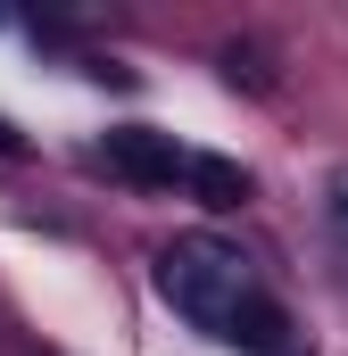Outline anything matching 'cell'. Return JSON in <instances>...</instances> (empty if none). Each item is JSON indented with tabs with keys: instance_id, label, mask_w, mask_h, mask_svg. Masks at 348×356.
Wrapping results in <instances>:
<instances>
[{
	"instance_id": "6da1fadb",
	"label": "cell",
	"mask_w": 348,
	"mask_h": 356,
	"mask_svg": "<svg viewBox=\"0 0 348 356\" xmlns=\"http://www.w3.org/2000/svg\"><path fill=\"white\" fill-rule=\"evenodd\" d=\"M158 290H166V307L182 323H199V332H216L224 340V323L258 298V282H249V257L232 249V241H216V232H182L158 249Z\"/></svg>"
},
{
	"instance_id": "7a4b0ae2",
	"label": "cell",
	"mask_w": 348,
	"mask_h": 356,
	"mask_svg": "<svg viewBox=\"0 0 348 356\" xmlns=\"http://www.w3.org/2000/svg\"><path fill=\"white\" fill-rule=\"evenodd\" d=\"M108 175L141 182V191H166V182H182V175H191V149H174V133L125 124V133H108Z\"/></svg>"
},
{
	"instance_id": "3957f363",
	"label": "cell",
	"mask_w": 348,
	"mask_h": 356,
	"mask_svg": "<svg viewBox=\"0 0 348 356\" xmlns=\"http://www.w3.org/2000/svg\"><path fill=\"white\" fill-rule=\"evenodd\" d=\"M224 348H249V356H282L290 348V315H282V307H274V298H249V307H241V315H232V323H224Z\"/></svg>"
},
{
	"instance_id": "277c9868",
	"label": "cell",
	"mask_w": 348,
	"mask_h": 356,
	"mask_svg": "<svg viewBox=\"0 0 348 356\" xmlns=\"http://www.w3.org/2000/svg\"><path fill=\"white\" fill-rule=\"evenodd\" d=\"M191 191H199V207H241L249 199V166H232V158H216V149H191Z\"/></svg>"
},
{
	"instance_id": "5b68a950",
	"label": "cell",
	"mask_w": 348,
	"mask_h": 356,
	"mask_svg": "<svg viewBox=\"0 0 348 356\" xmlns=\"http://www.w3.org/2000/svg\"><path fill=\"white\" fill-rule=\"evenodd\" d=\"M332 216H340V224H348V166H340V175H332Z\"/></svg>"
},
{
	"instance_id": "8992f818",
	"label": "cell",
	"mask_w": 348,
	"mask_h": 356,
	"mask_svg": "<svg viewBox=\"0 0 348 356\" xmlns=\"http://www.w3.org/2000/svg\"><path fill=\"white\" fill-rule=\"evenodd\" d=\"M0 158H25V141H17V124L0 116Z\"/></svg>"
},
{
	"instance_id": "52a82bcc",
	"label": "cell",
	"mask_w": 348,
	"mask_h": 356,
	"mask_svg": "<svg viewBox=\"0 0 348 356\" xmlns=\"http://www.w3.org/2000/svg\"><path fill=\"white\" fill-rule=\"evenodd\" d=\"M282 356H307V348H282Z\"/></svg>"
}]
</instances>
